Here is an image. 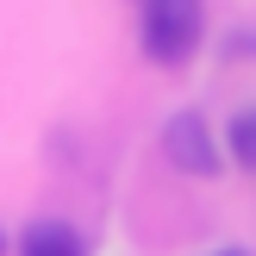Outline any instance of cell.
Masks as SVG:
<instances>
[{"label":"cell","instance_id":"obj_2","mask_svg":"<svg viewBox=\"0 0 256 256\" xmlns=\"http://www.w3.org/2000/svg\"><path fill=\"white\" fill-rule=\"evenodd\" d=\"M162 156H169V169L194 175V182H212V175L225 169V144L212 138V125L200 119L194 106H182V112L162 119Z\"/></svg>","mask_w":256,"mask_h":256},{"label":"cell","instance_id":"obj_4","mask_svg":"<svg viewBox=\"0 0 256 256\" xmlns=\"http://www.w3.org/2000/svg\"><path fill=\"white\" fill-rule=\"evenodd\" d=\"M225 150H232L238 169H250V175H256V106H244L232 125H225Z\"/></svg>","mask_w":256,"mask_h":256},{"label":"cell","instance_id":"obj_6","mask_svg":"<svg viewBox=\"0 0 256 256\" xmlns=\"http://www.w3.org/2000/svg\"><path fill=\"white\" fill-rule=\"evenodd\" d=\"M0 256H6V232H0Z\"/></svg>","mask_w":256,"mask_h":256},{"label":"cell","instance_id":"obj_3","mask_svg":"<svg viewBox=\"0 0 256 256\" xmlns=\"http://www.w3.org/2000/svg\"><path fill=\"white\" fill-rule=\"evenodd\" d=\"M19 256H88V238L69 219H38V225H25Z\"/></svg>","mask_w":256,"mask_h":256},{"label":"cell","instance_id":"obj_1","mask_svg":"<svg viewBox=\"0 0 256 256\" xmlns=\"http://www.w3.org/2000/svg\"><path fill=\"white\" fill-rule=\"evenodd\" d=\"M206 38V6L200 0H144V19H138V44L150 62L162 69H182L188 56Z\"/></svg>","mask_w":256,"mask_h":256},{"label":"cell","instance_id":"obj_5","mask_svg":"<svg viewBox=\"0 0 256 256\" xmlns=\"http://www.w3.org/2000/svg\"><path fill=\"white\" fill-rule=\"evenodd\" d=\"M212 256H250V250H212Z\"/></svg>","mask_w":256,"mask_h":256}]
</instances>
